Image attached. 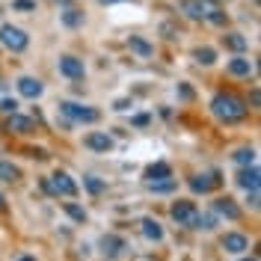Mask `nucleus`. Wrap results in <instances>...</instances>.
I'll list each match as a JSON object with an SVG mask.
<instances>
[{
    "label": "nucleus",
    "mask_w": 261,
    "mask_h": 261,
    "mask_svg": "<svg viewBox=\"0 0 261 261\" xmlns=\"http://www.w3.org/2000/svg\"><path fill=\"white\" fill-rule=\"evenodd\" d=\"M128 48L134 50V54H140V57H151V54H154V48L148 45L143 36H130V39H128Z\"/></svg>",
    "instance_id": "24"
},
{
    "label": "nucleus",
    "mask_w": 261,
    "mask_h": 261,
    "mask_svg": "<svg viewBox=\"0 0 261 261\" xmlns=\"http://www.w3.org/2000/svg\"><path fill=\"white\" fill-rule=\"evenodd\" d=\"M211 113L220 119V122H241L246 116V101L238 98L234 92H220V95L211 98Z\"/></svg>",
    "instance_id": "1"
},
{
    "label": "nucleus",
    "mask_w": 261,
    "mask_h": 261,
    "mask_svg": "<svg viewBox=\"0 0 261 261\" xmlns=\"http://www.w3.org/2000/svg\"><path fill=\"white\" fill-rule=\"evenodd\" d=\"M193 60L199 65H214V63H217V50H214V48H196L193 50Z\"/></svg>",
    "instance_id": "26"
},
{
    "label": "nucleus",
    "mask_w": 261,
    "mask_h": 261,
    "mask_svg": "<svg viewBox=\"0 0 261 261\" xmlns=\"http://www.w3.org/2000/svg\"><path fill=\"white\" fill-rule=\"evenodd\" d=\"M134 125H137V128H143V125H148V116L143 113V116H134Z\"/></svg>",
    "instance_id": "34"
},
{
    "label": "nucleus",
    "mask_w": 261,
    "mask_h": 261,
    "mask_svg": "<svg viewBox=\"0 0 261 261\" xmlns=\"http://www.w3.org/2000/svg\"><path fill=\"white\" fill-rule=\"evenodd\" d=\"M140 231H143V238H146V241H154V244H161L163 234H166L163 226L154 220V217H143V220H140Z\"/></svg>",
    "instance_id": "13"
},
{
    "label": "nucleus",
    "mask_w": 261,
    "mask_h": 261,
    "mask_svg": "<svg viewBox=\"0 0 261 261\" xmlns=\"http://www.w3.org/2000/svg\"><path fill=\"white\" fill-rule=\"evenodd\" d=\"M169 214H172V220H175L178 226H190V223H193V217L199 211H196V205L190 202V199H178V202H172Z\"/></svg>",
    "instance_id": "7"
},
{
    "label": "nucleus",
    "mask_w": 261,
    "mask_h": 261,
    "mask_svg": "<svg viewBox=\"0 0 261 261\" xmlns=\"http://www.w3.org/2000/svg\"><path fill=\"white\" fill-rule=\"evenodd\" d=\"M217 223H220V217H217V214H196L193 223H190V228H196V231H214Z\"/></svg>",
    "instance_id": "18"
},
{
    "label": "nucleus",
    "mask_w": 261,
    "mask_h": 261,
    "mask_svg": "<svg viewBox=\"0 0 261 261\" xmlns=\"http://www.w3.org/2000/svg\"><path fill=\"white\" fill-rule=\"evenodd\" d=\"M45 190L54 196H68V199H74L77 196V181L71 178L68 172H54L48 181H45Z\"/></svg>",
    "instance_id": "3"
},
{
    "label": "nucleus",
    "mask_w": 261,
    "mask_h": 261,
    "mask_svg": "<svg viewBox=\"0 0 261 261\" xmlns=\"http://www.w3.org/2000/svg\"><path fill=\"white\" fill-rule=\"evenodd\" d=\"M60 113L68 119V122H83V125H95L101 113H98L95 107H89V104H77V101H63L60 104Z\"/></svg>",
    "instance_id": "2"
},
{
    "label": "nucleus",
    "mask_w": 261,
    "mask_h": 261,
    "mask_svg": "<svg viewBox=\"0 0 261 261\" xmlns=\"http://www.w3.org/2000/svg\"><path fill=\"white\" fill-rule=\"evenodd\" d=\"M63 211L74 220V223H86L89 220V214H86V208H81V205H74V202H63Z\"/></svg>",
    "instance_id": "25"
},
{
    "label": "nucleus",
    "mask_w": 261,
    "mask_h": 261,
    "mask_svg": "<svg viewBox=\"0 0 261 261\" xmlns=\"http://www.w3.org/2000/svg\"><path fill=\"white\" fill-rule=\"evenodd\" d=\"M238 187H244V190H258L261 187V172L258 166L252 163V166H241V172H238Z\"/></svg>",
    "instance_id": "9"
},
{
    "label": "nucleus",
    "mask_w": 261,
    "mask_h": 261,
    "mask_svg": "<svg viewBox=\"0 0 261 261\" xmlns=\"http://www.w3.org/2000/svg\"><path fill=\"white\" fill-rule=\"evenodd\" d=\"M6 125H9V130H12V134H33V130H36V122H33V119H27V116H21V113H12Z\"/></svg>",
    "instance_id": "16"
},
{
    "label": "nucleus",
    "mask_w": 261,
    "mask_h": 261,
    "mask_svg": "<svg viewBox=\"0 0 261 261\" xmlns=\"http://www.w3.org/2000/svg\"><path fill=\"white\" fill-rule=\"evenodd\" d=\"M86 148H92V151H101V154H107L110 148L116 146L113 143V137L110 134H104V130H92V134H86Z\"/></svg>",
    "instance_id": "10"
},
{
    "label": "nucleus",
    "mask_w": 261,
    "mask_h": 261,
    "mask_svg": "<svg viewBox=\"0 0 261 261\" xmlns=\"http://www.w3.org/2000/svg\"><path fill=\"white\" fill-rule=\"evenodd\" d=\"M18 92L24 98H30V101H36V98H42V92H45V83L39 81V77L24 74V77H18Z\"/></svg>",
    "instance_id": "8"
},
{
    "label": "nucleus",
    "mask_w": 261,
    "mask_h": 261,
    "mask_svg": "<svg viewBox=\"0 0 261 261\" xmlns=\"http://www.w3.org/2000/svg\"><path fill=\"white\" fill-rule=\"evenodd\" d=\"M205 18H208L211 24H217V27H226V21H228V15L223 12V9H217V6H211V9L205 12Z\"/></svg>",
    "instance_id": "29"
},
{
    "label": "nucleus",
    "mask_w": 261,
    "mask_h": 261,
    "mask_svg": "<svg viewBox=\"0 0 261 261\" xmlns=\"http://www.w3.org/2000/svg\"><path fill=\"white\" fill-rule=\"evenodd\" d=\"M18 261H36V258H33V255H24V258H18Z\"/></svg>",
    "instance_id": "40"
},
{
    "label": "nucleus",
    "mask_w": 261,
    "mask_h": 261,
    "mask_svg": "<svg viewBox=\"0 0 261 261\" xmlns=\"http://www.w3.org/2000/svg\"><path fill=\"white\" fill-rule=\"evenodd\" d=\"M128 107H130V101H128V98H122V101H116L113 110H119V113H122V110H128Z\"/></svg>",
    "instance_id": "33"
},
{
    "label": "nucleus",
    "mask_w": 261,
    "mask_h": 261,
    "mask_svg": "<svg viewBox=\"0 0 261 261\" xmlns=\"http://www.w3.org/2000/svg\"><path fill=\"white\" fill-rule=\"evenodd\" d=\"M163 33H166V39H175V27L172 24H163Z\"/></svg>",
    "instance_id": "35"
},
{
    "label": "nucleus",
    "mask_w": 261,
    "mask_h": 261,
    "mask_svg": "<svg viewBox=\"0 0 261 261\" xmlns=\"http://www.w3.org/2000/svg\"><path fill=\"white\" fill-rule=\"evenodd\" d=\"M0 211H6V199H3V193H0Z\"/></svg>",
    "instance_id": "37"
},
{
    "label": "nucleus",
    "mask_w": 261,
    "mask_h": 261,
    "mask_svg": "<svg viewBox=\"0 0 261 261\" xmlns=\"http://www.w3.org/2000/svg\"><path fill=\"white\" fill-rule=\"evenodd\" d=\"M60 74L63 77H68V81H81L83 74H86V65H83L81 57H74V54H63L60 57Z\"/></svg>",
    "instance_id": "5"
},
{
    "label": "nucleus",
    "mask_w": 261,
    "mask_h": 261,
    "mask_svg": "<svg viewBox=\"0 0 261 261\" xmlns=\"http://www.w3.org/2000/svg\"><path fill=\"white\" fill-rule=\"evenodd\" d=\"M12 9L15 12H33L36 9V0H12Z\"/></svg>",
    "instance_id": "30"
},
{
    "label": "nucleus",
    "mask_w": 261,
    "mask_h": 261,
    "mask_svg": "<svg viewBox=\"0 0 261 261\" xmlns=\"http://www.w3.org/2000/svg\"><path fill=\"white\" fill-rule=\"evenodd\" d=\"M217 184H220V178H217V175H196V178H190V190L205 196V193H211Z\"/></svg>",
    "instance_id": "17"
},
{
    "label": "nucleus",
    "mask_w": 261,
    "mask_h": 261,
    "mask_svg": "<svg viewBox=\"0 0 261 261\" xmlns=\"http://www.w3.org/2000/svg\"><path fill=\"white\" fill-rule=\"evenodd\" d=\"M231 158H234L238 166H252V163H255V148H238Z\"/></svg>",
    "instance_id": "27"
},
{
    "label": "nucleus",
    "mask_w": 261,
    "mask_h": 261,
    "mask_svg": "<svg viewBox=\"0 0 261 261\" xmlns=\"http://www.w3.org/2000/svg\"><path fill=\"white\" fill-rule=\"evenodd\" d=\"M220 244H223V249H226L228 255H244V252H249V238L241 234V231H226Z\"/></svg>",
    "instance_id": "6"
},
{
    "label": "nucleus",
    "mask_w": 261,
    "mask_h": 261,
    "mask_svg": "<svg viewBox=\"0 0 261 261\" xmlns=\"http://www.w3.org/2000/svg\"><path fill=\"white\" fill-rule=\"evenodd\" d=\"M83 187H86L92 196H98V193H104V190H107V181L95 178V175H86V178H83Z\"/></svg>",
    "instance_id": "28"
},
{
    "label": "nucleus",
    "mask_w": 261,
    "mask_h": 261,
    "mask_svg": "<svg viewBox=\"0 0 261 261\" xmlns=\"http://www.w3.org/2000/svg\"><path fill=\"white\" fill-rule=\"evenodd\" d=\"M18 178H21V169H18L15 163L0 161V181H6V184H15Z\"/></svg>",
    "instance_id": "23"
},
{
    "label": "nucleus",
    "mask_w": 261,
    "mask_h": 261,
    "mask_svg": "<svg viewBox=\"0 0 261 261\" xmlns=\"http://www.w3.org/2000/svg\"><path fill=\"white\" fill-rule=\"evenodd\" d=\"M178 9L187 18H193V21H202V18H205V12H208L202 0H178Z\"/></svg>",
    "instance_id": "15"
},
{
    "label": "nucleus",
    "mask_w": 261,
    "mask_h": 261,
    "mask_svg": "<svg viewBox=\"0 0 261 261\" xmlns=\"http://www.w3.org/2000/svg\"><path fill=\"white\" fill-rule=\"evenodd\" d=\"M223 45H226L228 50H234V54H244V50L249 48V39L241 36V33H228V36H223Z\"/></svg>",
    "instance_id": "19"
},
{
    "label": "nucleus",
    "mask_w": 261,
    "mask_h": 261,
    "mask_svg": "<svg viewBox=\"0 0 261 261\" xmlns=\"http://www.w3.org/2000/svg\"><path fill=\"white\" fill-rule=\"evenodd\" d=\"M0 110H3V113H18V101L15 98H3V101H0Z\"/></svg>",
    "instance_id": "31"
},
{
    "label": "nucleus",
    "mask_w": 261,
    "mask_h": 261,
    "mask_svg": "<svg viewBox=\"0 0 261 261\" xmlns=\"http://www.w3.org/2000/svg\"><path fill=\"white\" fill-rule=\"evenodd\" d=\"M246 205L249 208H258V190H246Z\"/></svg>",
    "instance_id": "32"
},
{
    "label": "nucleus",
    "mask_w": 261,
    "mask_h": 261,
    "mask_svg": "<svg viewBox=\"0 0 261 261\" xmlns=\"http://www.w3.org/2000/svg\"><path fill=\"white\" fill-rule=\"evenodd\" d=\"M98 3H104V6H110V3H119V0H98Z\"/></svg>",
    "instance_id": "38"
},
{
    "label": "nucleus",
    "mask_w": 261,
    "mask_h": 261,
    "mask_svg": "<svg viewBox=\"0 0 261 261\" xmlns=\"http://www.w3.org/2000/svg\"><path fill=\"white\" fill-rule=\"evenodd\" d=\"M252 71H255V63L246 60V57H241V54H238L234 60H228V74H231V77H249Z\"/></svg>",
    "instance_id": "14"
},
{
    "label": "nucleus",
    "mask_w": 261,
    "mask_h": 261,
    "mask_svg": "<svg viewBox=\"0 0 261 261\" xmlns=\"http://www.w3.org/2000/svg\"><path fill=\"white\" fill-rule=\"evenodd\" d=\"M241 261H258V255H249V258H241Z\"/></svg>",
    "instance_id": "39"
},
{
    "label": "nucleus",
    "mask_w": 261,
    "mask_h": 261,
    "mask_svg": "<svg viewBox=\"0 0 261 261\" xmlns=\"http://www.w3.org/2000/svg\"><path fill=\"white\" fill-rule=\"evenodd\" d=\"M60 18H63V24L68 27V30H74V27H83V21H86V15H83L81 9H71V6H68V9H65Z\"/></svg>",
    "instance_id": "22"
},
{
    "label": "nucleus",
    "mask_w": 261,
    "mask_h": 261,
    "mask_svg": "<svg viewBox=\"0 0 261 261\" xmlns=\"http://www.w3.org/2000/svg\"><path fill=\"white\" fill-rule=\"evenodd\" d=\"M163 178H172V166L169 163H151L146 169V181H163Z\"/></svg>",
    "instance_id": "20"
},
{
    "label": "nucleus",
    "mask_w": 261,
    "mask_h": 261,
    "mask_svg": "<svg viewBox=\"0 0 261 261\" xmlns=\"http://www.w3.org/2000/svg\"><path fill=\"white\" fill-rule=\"evenodd\" d=\"M0 42L12 50V54H21V50H27V45H30V36L21 30V27L3 24V27H0Z\"/></svg>",
    "instance_id": "4"
},
{
    "label": "nucleus",
    "mask_w": 261,
    "mask_h": 261,
    "mask_svg": "<svg viewBox=\"0 0 261 261\" xmlns=\"http://www.w3.org/2000/svg\"><path fill=\"white\" fill-rule=\"evenodd\" d=\"M101 252L107 255V258H119L125 249H128V244H125V238H119V234H104L101 238Z\"/></svg>",
    "instance_id": "11"
},
{
    "label": "nucleus",
    "mask_w": 261,
    "mask_h": 261,
    "mask_svg": "<svg viewBox=\"0 0 261 261\" xmlns=\"http://www.w3.org/2000/svg\"><path fill=\"white\" fill-rule=\"evenodd\" d=\"M151 193H175L178 190V178H163V181H146Z\"/></svg>",
    "instance_id": "21"
},
{
    "label": "nucleus",
    "mask_w": 261,
    "mask_h": 261,
    "mask_svg": "<svg viewBox=\"0 0 261 261\" xmlns=\"http://www.w3.org/2000/svg\"><path fill=\"white\" fill-rule=\"evenodd\" d=\"M214 214L217 217H226V220H241V208H238V202L234 199H228V196H220L217 202H214Z\"/></svg>",
    "instance_id": "12"
},
{
    "label": "nucleus",
    "mask_w": 261,
    "mask_h": 261,
    "mask_svg": "<svg viewBox=\"0 0 261 261\" xmlns=\"http://www.w3.org/2000/svg\"><path fill=\"white\" fill-rule=\"evenodd\" d=\"M178 92H181V98H193V89L190 86H178Z\"/></svg>",
    "instance_id": "36"
}]
</instances>
